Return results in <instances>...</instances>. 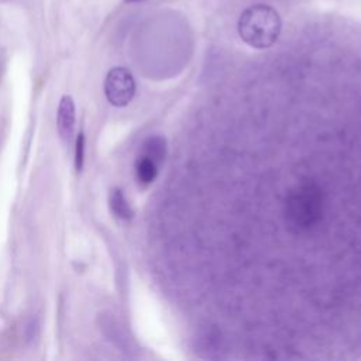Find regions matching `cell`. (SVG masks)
Listing matches in <instances>:
<instances>
[{"label":"cell","instance_id":"6da1fadb","mask_svg":"<svg viewBox=\"0 0 361 361\" xmlns=\"http://www.w3.org/2000/svg\"><path fill=\"white\" fill-rule=\"evenodd\" d=\"M329 192L319 180L302 176L293 182L281 203V220L289 235H310L327 221Z\"/></svg>","mask_w":361,"mask_h":361},{"label":"cell","instance_id":"7a4b0ae2","mask_svg":"<svg viewBox=\"0 0 361 361\" xmlns=\"http://www.w3.org/2000/svg\"><path fill=\"white\" fill-rule=\"evenodd\" d=\"M282 21L279 13L268 4H254L245 8L237 24L240 38L255 49H267L279 38Z\"/></svg>","mask_w":361,"mask_h":361},{"label":"cell","instance_id":"3957f363","mask_svg":"<svg viewBox=\"0 0 361 361\" xmlns=\"http://www.w3.org/2000/svg\"><path fill=\"white\" fill-rule=\"evenodd\" d=\"M103 89L106 99L111 106L124 107L133 100L137 86L130 71L116 66L107 72Z\"/></svg>","mask_w":361,"mask_h":361},{"label":"cell","instance_id":"277c9868","mask_svg":"<svg viewBox=\"0 0 361 361\" xmlns=\"http://www.w3.org/2000/svg\"><path fill=\"white\" fill-rule=\"evenodd\" d=\"M76 124V107L72 96L65 94L61 97L56 110V130L65 142H69L73 137Z\"/></svg>","mask_w":361,"mask_h":361},{"label":"cell","instance_id":"5b68a950","mask_svg":"<svg viewBox=\"0 0 361 361\" xmlns=\"http://www.w3.org/2000/svg\"><path fill=\"white\" fill-rule=\"evenodd\" d=\"M159 172V165L154 162L152 159L138 155L135 161V180L141 186H148L151 185Z\"/></svg>","mask_w":361,"mask_h":361},{"label":"cell","instance_id":"8992f818","mask_svg":"<svg viewBox=\"0 0 361 361\" xmlns=\"http://www.w3.org/2000/svg\"><path fill=\"white\" fill-rule=\"evenodd\" d=\"M109 206L111 213L120 220H130L134 216V212L127 202L123 190L120 188H111L109 192Z\"/></svg>","mask_w":361,"mask_h":361},{"label":"cell","instance_id":"52a82bcc","mask_svg":"<svg viewBox=\"0 0 361 361\" xmlns=\"http://www.w3.org/2000/svg\"><path fill=\"white\" fill-rule=\"evenodd\" d=\"M165 154H166V145H165V140L161 137H149L148 140L144 141L140 151V155L152 159L159 166L165 159Z\"/></svg>","mask_w":361,"mask_h":361},{"label":"cell","instance_id":"ba28073f","mask_svg":"<svg viewBox=\"0 0 361 361\" xmlns=\"http://www.w3.org/2000/svg\"><path fill=\"white\" fill-rule=\"evenodd\" d=\"M85 162V134L80 131L75 142V168L78 172L82 171Z\"/></svg>","mask_w":361,"mask_h":361},{"label":"cell","instance_id":"9c48e42d","mask_svg":"<svg viewBox=\"0 0 361 361\" xmlns=\"http://www.w3.org/2000/svg\"><path fill=\"white\" fill-rule=\"evenodd\" d=\"M38 333H39V322L37 317H31L24 327V334L27 341L35 340L38 337Z\"/></svg>","mask_w":361,"mask_h":361},{"label":"cell","instance_id":"30bf717a","mask_svg":"<svg viewBox=\"0 0 361 361\" xmlns=\"http://www.w3.org/2000/svg\"><path fill=\"white\" fill-rule=\"evenodd\" d=\"M126 3H137V1H142V0H124Z\"/></svg>","mask_w":361,"mask_h":361}]
</instances>
